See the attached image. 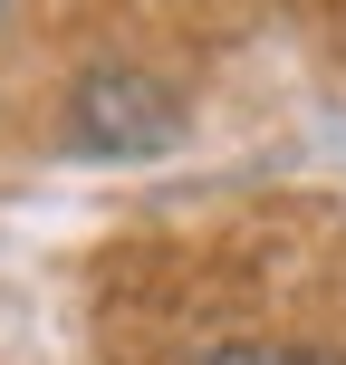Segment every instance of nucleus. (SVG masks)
Instances as JSON below:
<instances>
[{
	"label": "nucleus",
	"instance_id": "nucleus-2",
	"mask_svg": "<svg viewBox=\"0 0 346 365\" xmlns=\"http://www.w3.org/2000/svg\"><path fill=\"white\" fill-rule=\"evenodd\" d=\"M202 365H346V356H317V346H221Z\"/></svg>",
	"mask_w": 346,
	"mask_h": 365
},
{
	"label": "nucleus",
	"instance_id": "nucleus-1",
	"mask_svg": "<svg viewBox=\"0 0 346 365\" xmlns=\"http://www.w3.org/2000/svg\"><path fill=\"white\" fill-rule=\"evenodd\" d=\"M77 135L96 154H154L173 135V96L145 87V77H87L77 87Z\"/></svg>",
	"mask_w": 346,
	"mask_h": 365
}]
</instances>
